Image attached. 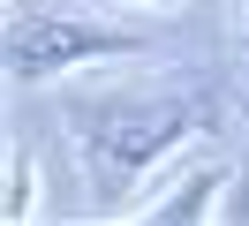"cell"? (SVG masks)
Listing matches in <instances>:
<instances>
[{"instance_id": "cell-4", "label": "cell", "mask_w": 249, "mask_h": 226, "mask_svg": "<svg viewBox=\"0 0 249 226\" xmlns=\"http://www.w3.org/2000/svg\"><path fill=\"white\" fill-rule=\"evenodd\" d=\"M242 45H249V15H242Z\"/></svg>"}, {"instance_id": "cell-2", "label": "cell", "mask_w": 249, "mask_h": 226, "mask_svg": "<svg viewBox=\"0 0 249 226\" xmlns=\"http://www.w3.org/2000/svg\"><path fill=\"white\" fill-rule=\"evenodd\" d=\"M136 30H113V23H61V15H16L8 23V75L16 83H53L61 68L76 60H113V53H136Z\"/></svg>"}, {"instance_id": "cell-1", "label": "cell", "mask_w": 249, "mask_h": 226, "mask_svg": "<svg viewBox=\"0 0 249 226\" xmlns=\"http://www.w3.org/2000/svg\"><path fill=\"white\" fill-rule=\"evenodd\" d=\"M212 90H113V98H91V105L76 98L61 121H68V136L83 143V166H98V189L121 196L136 174H151L166 151H181L196 128L219 121Z\"/></svg>"}, {"instance_id": "cell-3", "label": "cell", "mask_w": 249, "mask_h": 226, "mask_svg": "<svg viewBox=\"0 0 249 226\" xmlns=\"http://www.w3.org/2000/svg\"><path fill=\"white\" fill-rule=\"evenodd\" d=\"M219 181H227V174H219V166H204V174H189L181 189H174L166 204L151 211V219H159V226H181V219H204V204H212V196H219Z\"/></svg>"}]
</instances>
